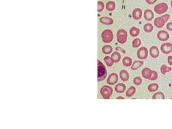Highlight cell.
<instances>
[{
  "instance_id": "8d00e7d4",
  "label": "cell",
  "mask_w": 172,
  "mask_h": 129,
  "mask_svg": "<svg viewBox=\"0 0 172 129\" xmlns=\"http://www.w3.org/2000/svg\"><path fill=\"white\" fill-rule=\"evenodd\" d=\"M116 49L117 50H118V51H120L121 52H123V53H124V54H125V50H124L123 49H122V48H121V47H117V48H116Z\"/></svg>"
},
{
  "instance_id": "d6a6232c",
  "label": "cell",
  "mask_w": 172,
  "mask_h": 129,
  "mask_svg": "<svg viewBox=\"0 0 172 129\" xmlns=\"http://www.w3.org/2000/svg\"><path fill=\"white\" fill-rule=\"evenodd\" d=\"M157 78H158V73L156 72V71L153 70L152 71V75L151 78H150V81H156Z\"/></svg>"
},
{
  "instance_id": "4fadbf2b",
  "label": "cell",
  "mask_w": 172,
  "mask_h": 129,
  "mask_svg": "<svg viewBox=\"0 0 172 129\" xmlns=\"http://www.w3.org/2000/svg\"><path fill=\"white\" fill-rule=\"evenodd\" d=\"M142 11L140 8H135L132 13V17L135 20H139L142 17Z\"/></svg>"
},
{
  "instance_id": "5bb4252c",
  "label": "cell",
  "mask_w": 172,
  "mask_h": 129,
  "mask_svg": "<svg viewBox=\"0 0 172 129\" xmlns=\"http://www.w3.org/2000/svg\"><path fill=\"white\" fill-rule=\"evenodd\" d=\"M154 13L150 9H146L145 10L144 13V17L146 20L147 21H152L154 18Z\"/></svg>"
},
{
  "instance_id": "d6986e66",
  "label": "cell",
  "mask_w": 172,
  "mask_h": 129,
  "mask_svg": "<svg viewBox=\"0 0 172 129\" xmlns=\"http://www.w3.org/2000/svg\"><path fill=\"white\" fill-rule=\"evenodd\" d=\"M111 57L114 63H118L121 59V55L119 52L115 51L112 53Z\"/></svg>"
},
{
  "instance_id": "f546056e",
  "label": "cell",
  "mask_w": 172,
  "mask_h": 129,
  "mask_svg": "<svg viewBox=\"0 0 172 129\" xmlns=\"http://www.w3.org/2000/svg\"><path fill=\"white\" fill-rule=\"evenodd\" d=\"M141 44V41L139 39H135L132 42V47L133 48H137L139 47Z\"/></svg>"
},
{
  "instance_id": "d4e9b609",
  "label": "cell",
  "mask_w": 172,
  "mask_h": 129,
  "mask_svg": "<svg viewBox=\"0 0 172 129\" xmlns=\"http://www.w3.org/2000/svg\"><path fill=\"white\" fill-rule=\"evenodd\" d=\"M159 85L157 83H152L150 84L147 87V89L150 92H155L159 89Z\"/></svg>"
},
{
  "instance_id": "9a60e30c",
  "label": "cell",
  "mask_w": 172,
  "mask_h": 129,
  "mask_svg": "<svg viewBox=\"0 0 172 129\" xmlns=\"http://www.w3.org/2000/svg\"><path fill=\"white\" fill-rule=\"evenodd\" d=\"M99 21L100 23L105 25H112L114 23L113 19L108 17H102L100 18Z\"/></svg>"
},
{
  "instance_id": "1f68e13d",
  "label": "cell",
  "mask_w": 172,
  "mask_h": 129,
  "mask_svg": "<svg viewBox=\"0 0 172 129\" xmlns=\"http://www.w3.org/2000/svg\"><path fill=\"white\" fill-rule=\"evenodd\" d=\"M104 9V3L102 1L98 2V11L101 12Z\"/></svg>"
},
{
  "instance_id": "ba28073f",
  "label": "cell",
  "mask_w": 172,
  "mask_h": 129,
  "mask_svg": "<svg viewBox=\"0 0 172 129\" xmlns=\"http://www.w3.org/2000/svg\"><path fill=\"white\" fill-rule=\"evenodd\" d=\"M160 50L164 54H169L172 52V44L167 42L162 44L160 47Z\"/></svg>"
},
{
  "instance_id": "7402d4cb",
  "label": "cell",
  "mask_w": 172,
  "mask_h": 129,
  "mask_svg": "<svg viewBox=\"0 0 172 129\" xmlns=\"http://www.w3.org/2000/svg\"><path fill=\"white\" fill-rule=\"evenodd\" d=\"M113 51V48L109 45H106L102 48V51L104 54L108 55L111 54Z\"/></svg>"
},
{
  "instance_id": "e575fe53",
  "label": "cell",
  "mask_w": 172,
  "mask_h": 129,
  "mask_svg": "<svg viewBox=\"0 0 172 129\" xmlns=\"http://www.w3.org/2000/svg\"><path fill=\"white\" fill-rule=\"evenodd\" d=\"M157 1V0H146V2L149 4L151 5V4H153L155 3H156Z\"/></svg>"
},
{
  "instance_id": "6da1fadb",
  "label": "cell",
  "mask_w": 172,
  "mask_h": 129,
  "mask_svg": "<svg viewBox=\"0 0 172 129\" xmlns=\"http://www.w3.org/2000/svg\"><path fill=\"white\" fill-rule=\"evenodd\" d=\"M107 76V70L105 66L100 60H98V81L104 80Z\"/></svg>"
},
{
  "instance_id": "f35d334b",
  "label": "cell",
  "mask_w": 172,
  "mask_h": 129,
  "mask_svg": "<svg viewBox=\"0 0 172 129\" xmlns=\"http://www.w3.org/2000/svg\"><path fill=\"white\" fill-rule=\"evenodd\" d=\"M171 7H172V0H171Z\"/></svg>"
},
{
  "instance_id": "7c38bea8",
  "label": "cell",
  "mask_w": 172,
  "mask_h": 129,
  "mask_svg": "<svg viewBox=\"0 0 172 129\" xmlns=\"http://www.w3.org/2000/svg\"><path fill=\"white\" fill-rule=\"evenodd\" d=\"M152 71L149 68H145L142 70L141 74L142 77L147 80H150L152 75Z\"/></svg>"
},
{
  "instance_id": "cb8c5ba5",
  "label": "cell",
  "mask_w": 172,
  "mask_h": 129,
  "mask_svg": "<svg viewBox=\"0 0 172 129\" xmlns=\"http://www.w3.org/2000/svg\"><path fill=\"white\" fill-rule=\"evenodd\" d=\"M136 92V88L134 87L131 86L128 88L126 92V96L128 97H131L135 94Z\"/></svg>"
},
{
  "instance_id": "2e32d148",
  "label": "cell",
  "mask_w": 172,
  "mask_h": 129,
  "mask_svg": "<svg viewBox=\"0 0 172 129\" xmlns=\"http://www.w3.org/2000/svg\"><path fill=\"white\" fill-rule=\"evenodd\" d=\"M119 76H120L121 81L123 82H127L130 78L128 72L125 70H121L119 73Z\"/></svg>"
},
{
  "instance_id": "52a82bcc",
  "label": "cell",
  "mask_w": 172,
  "mask_h": 129,
  "mask_svg": "<svg viewBox=\"0 0 172 129\" xmlns=\"http://www.w3.org/2000/svg\"><path fill=\"white\" fill-rule=\"evenodd\" d=\"M148 55H149L148 49H147V48L144 47H142L139 48L137 52L138 58L141 59V60L146 59L148 57Z\"/></svg>"
},
{
  "instance_id": "ac0fdd59",
  "label": "cell",
  "mask_w": 172,
  "mask_h": 129,
  "mask_svg": "<svg viewBox=\"0 0 172 129\" xmlns=\"http://www.w3.org/2000/svg\"><path fill=\"white\" fill-rule=\"evenodd\" d=\"M144 61H135L133 62V64L131 66V69L132 70H136L140 68L144 64Z\"/></svg>"
},
{
  "instance_id": "74e56055",
  "label": "cell",
  "mask_w": 172,
  "mask_h": 129,
  "mask_svg": "<svg viewBox=\"0 0 172 129\" xmlns=\"http://www.w3.org/2000/svg\"><path fill=\"white\" fill-rule=\"evenodd\" d=\"M117 99H125V98L122 96H119L116 98Z\"/></svg>"
},
{
  "instance_id": "30bf717a",
  "label": "cell",
  "mask_w": 172,
  "mask_h": 129,
  "mask_svg": "<svg viewBox=\"0 0 172 129\" xmlns=\"http://www.w3.org/2000/svg\"><path fill=\"white\" fill-rule=\"evenodd\" d=\"M118 81V76L116 73H112L107 79V83L110 85L116 84Z\"/></svg>"
},
{
  "instance_id": "4316f807",
  "label": "cell",
  "mask_w": 172,
  "mask_h": 129,
  "mask_svg": "<svg viewBox=\"0 0 172 129\" xmlns=\"http://www.w3.org/2000/svg\"><path fill=\"white\" fill-rule=\"evenodd\" d=\"M143 29L146 32L150 33L153 30L154 27L151 23H146L144 25Z\"/></svg>"
},
{
  "instance_id": "4dcf8cb0",
  "label": "cell",
  "mask_w": 172,
  "mask_h": 129,
  "mask_svg": "<svg viewBox=\"0 0 172 129\" xmlns=\"http://www.w3.org/2000/svg\"><path fill=\"white\" fill-rule=\"evenodd\" d=\"M142 82V78H141L139 76H137V77H135V78H134L133 79V83L134 84L136 85H140L141 84Z\"/></svg>"
},
{
  "instance_id": "603a6c76",
  "label": "cell",
  "mask_w": 172,
  "mask_h": 129,
  "mask_svg": "<svg viewBox=\"0 0 172 129\" xmlns=\"http://www.w3.org/2000/svg\"><path fill=\"white\" fill-rule=\"evenodd\" d=\"M116 8V3L114 2L109 1L106 4V9L109 11H113Z\"/></svg>"
},
{
  "instance_id": "ffe728a7",
  "label": "cell",
  "mask_w": 172,
  "mask_h": 129,
  "mask_svg": "<svg viewBox=\"0 0 172 129\" xmlns=\"http://www.w3.org/2000/svg\"><path fill=\"white\" fill-rule=\"evenodd\" d=\"M130 34L132 37L138 36L140 34V29L135 27H133L130 29Z\"/></svg>"
},
{
  "instance_id": "3957f363",
  "label": "cell",
  "mask_w": 172,
  "mask_h": 129,
  "mask_svg": "<svg viewBox=\"0 0 172 129\" xmlns=\"http://www.w3.org/2000/svg\"><path fill=\"white\" fill-rule=\"evenodd\" d=\"M113 90L112 87L107 85H104L100 89V93L104 99H109L113 94Z\"/></svg>"
},
{
  "instance_id": "8992f818",
  "label": "cell",
  "mask_w": 172,
  "mask_h": 129,
  "mask_svg": "<svg viewBox=\"0 0 172 129\" xmlns=\"http://www.w3.org/2000/svg\"><path fill=\"white\" fill-rule=\"evenodd\" d=\"M168 4L164 2L159 3L154 7V10L155 12L157 14L161 15V14L165 13L168 10Z\"/></svg>"
},
{
  "instance_id": "9c48e42d",
  "label": "cell",
  "mask_w": 172,
  "mask_h": 129,
  "mask_svg": "<svg viewBox=\"0 0 172 129\" xmlns=\"http://www.w3.org/2000/svg\"><path fill=\"white\" fill-rule=\"evenodd\" d=\"M157 37L161 41H166L169 39V34L166 30H160L157 34Z\"/></svg>"
},
{
  "instance_id": "7a4b0ae2",
  "label": "cell",
  "mask_w": 172,
  "mask_h": 129,
  "mask_svg": "<svg viewBox=\"0 0 172 129\" xmlns=\"http://www.w3.org/2000/svg\"><path fill=\"white\" fill-rule=\"evenodd\" d=\"M170 18V15L169 14H165L160 17H157L154 20V24L157 28H161L164 25V24Z\"/></svg>"
},
{
  "instance_id": "44dd1931",
  "label": "cell",
  "mask_w": 172,
  "mask_h": 129,
  "mask_svg": "<svg viewBox=\"0 0 172 129\" xmlns=\"http://www.w3.org/2000/svg\"><path fill=\"white\" fill-rule=\"evenodd\" d=\"M123 64L125 66H130L132 65V59L131 58L127 56L124 57L122 61Z\"/></svg>"
},
{
  "instance_id": "5b68a950",
  "label": "cell",
  "mask_w": 172,
  "mask_h": 129,
  "mask_svg": "<svg viewBox=\"0 0 172 129\" xmlns=\"http://www.w3.org/2000/svg\"><path fill=\"white\" fill-rule=\"evenodd\" d=\"M127 37L128 35L127 32L123 29H119L117 32V40L119 43H125L127 41Z\"/></svg>"
},
{
  "instance_id": "836d02e7",
  "label": "cell",
  "mask_w": 172,
  "mask_h": 129,
  "mask_svg": "<svg viewBox=\"0 0 172 129\" xmlns=\"http://www.w3.org/2000/svg\"><path fill=\"white\" fill-rule=\"evenodd\" d=\"M166 28L169 31H172V22H169L166 25Z\"/></svg>"
},
{
  "instance_id": "277c9868",
  "label": "cell",
  "mask_w": 172,
  "mask_h": 129,
  "mask_svg": "<svg viewBox=\"0 0 172 129\" xmlns=\"http://www.w3.org/2000/svg\"><path fill=\"white\" fill-rule=\"evenodd\" d=\"M101 37L102 41L105 43H109L113 40V34L110 29H105L102 32Z\"/></svg>"
},
{
  "instance_id": "f1b7e54d",
  "label": "cell",
  "mask_w": 172,
  "mask_h": 129,
  "mask_svg": "<svg viewBox=\"0 0 172 129\" xmlns=\"http://www.w3.org/2000/svg\"><path fill=\"white\" fill-rule=\"evenodd\" d=\"M104 61L108 66H112L113 65L114 62L112 61L111 57L109 56H105L104 58Z\"/></svg>"
},
{
  "instance_id": "d590c367",
  "label": "cell",
  "mask_w": 172,
  "mask_h": 129,
  "mask_svg": "<svg viewBox=\"0 0 172 129\" xmlns=\"http://www.w3.org/2000/svg\"><path fill=\"white\" fill-rule=\"evenodd\" d=\"M167 61H168V63L169 65H172V56H169L167 58Z\"/></svg>"
},
{
  "instance_id": "8fae6325",
  "label": "cell",
  "mask_w": 172,
  "mask_h": 129,
  "mask_svg": "<svg viewBox=\"0 0 172 129\" xmlns=\"http://www.w3.org/2000/svg\"><path fill=\"white\" fill-rule=\"evenodd\" d=\"M149 54L150 56L152 58H156L158 57L160 54L159 50L156 46H152L149 49Z\"/></svg>"
},
{
  "instance_id": "83f0119b",
  "label": "cell",
  "mask_w": 172,
  "mask_h": 129,
  "mask_svg": "<svg viewBox=\"0 0 172 129\" xmlns=\"http://www.w3.org/2000/svg\"><path fill=\"white\" fill-rule=\"evenodd\" d=\"M172 70V68L167 66L166 65H162L160 68V71L162 74L165 75L167 73H168Z\"/></svg>"
},
{
  "instance_id": "484cf974",
  "label": "cell",
  "mask_w": 172,
  "mask_h": 129,
  "mask_svg": "<svg viewBox=\"0 0 172 129\" xmlns=\"http://www.w3.org/2000/svg\"><path fill=\"white\" fill-rule=\"evenodd\" d=\"M153 99H165V96L163 92H157L153 95L152 96Z\"/></svg>"
},
{
  "instance_id": "e0dca14e",
  "label": "cell",
  "mask_w": 172,
  "mask_h": 129,
  "mask_svg": "<svg viewBox=\"0 0 172 129\" xmlns=\"http://www.w3.org/2000/svg\"><path fill=\"white\" fill-rule=\"evenodd\" d=\"M126 87L123 83H119L115 87V91L117 93H123L126 90Z\"/></svg>"
}]
</instances>
